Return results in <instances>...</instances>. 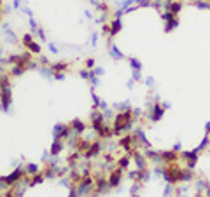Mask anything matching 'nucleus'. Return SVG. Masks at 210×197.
<instances>
[{
    "instance_id": "2",
    "label": "nucleus",
    "mask_w": 210,
    "mask_h": 197,
    "mask_svg": "<svg viewBox=\"0 0 210 197\" xmlns=\"http://www.w3.org/2000/svg\"><path fill=\"white\" fill-rule=\"evenodd\" d=\"M119 180H121V169H116V171L112 173V176L109 178V183H110V185H117Z\"/></svg>"
},
{
    "instance_id": "1",
    "label": "nucleus",
    "mask_w": 210,
    "mask_h": 197,
    "mask_svg": "<svg viewBox=\"0 0 210 197\" xmlns=\"http://www.w3.org/2000/svg\"><path fill=\"white\" fill-rule=\"evenodd\" d=\"M130 122H132V112H123V114H119L117 119H116V124H114V131L119 133V131L126 129V127L130 126Z\"/></svg>"
}]
</instances>
